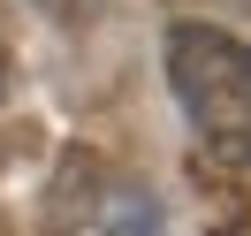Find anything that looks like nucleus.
<instances>
[{
    "label": "nucleus",
    "mask_w": 251,
    "mask_h": 236,
    "mask_svg": "<svg viewBox=\"0 0 251 236\" xmlns=\"http://www.w3.org/2000/svg\"><path fill=\"white\" fill-rule=\"evenodd\" d=\"M38 16H53V23H69V31H76V23H92L99 8H107V0H31Z\"/></svg>",
    "instance_id": "7ed1b4c3"
},
{
    "label": "nucleus",
    "mask_w": 251,
    "mask_h": 236,
    "mask_svg": "<svg viewBox=\"0 0 251 236\" xmlns=\"http://www.w3.org/2000/svg\"><path fill=\"white\" fill-rule=\"evenodd\" d=\"M160 198L107 153H61L46 183V236H160Z\"/></svg>",
    "instance_id": "f03ea898"
},
{
    "label": "nucleus",
    "mask_w": 251,
    "mask_h": 236,
    "mask_svg": "<svg viewBox=\"0 0 251 236\" xmlns=\"http://www.w3.org/2000/svg\"><path fill=\"white\" fill-rule=\"evenodd\" d=\"M168 84H175L205 153L228 160V168H251V46L244 38L213 31V23H175Z\"/></svg>",
    "instance_id": "f257e3e1"
},
{
    "label": "nucleus",
    "mask_w": 251,
    "mask_h": 236,
    "mask_svg": "<svg viewBox=\"0 0 251 236\" xmlns=\"http://www.w3.org/2000/svg\"><path fill=\"white\" fill-rule=\"evenodd\" d=\"M221 8H236V16H251V0H221Z\"/></svg>",
    "instance_id": "39448f33"
},
{
    "label": "nucleus",
    "mask_w": 251,
    "mask_h": 236,
    "mask_svg": "<svg viewBox=\"0 0 251 236\" xmlns=\"http://www.w3.org/2000/svg\"><path fill=\"white\" fill-rule=\"evenodd\" d=\"M0 92H8V38H0Z\"/></svg>",
    "instance_id": "20e7f679"
}]
</instances>
